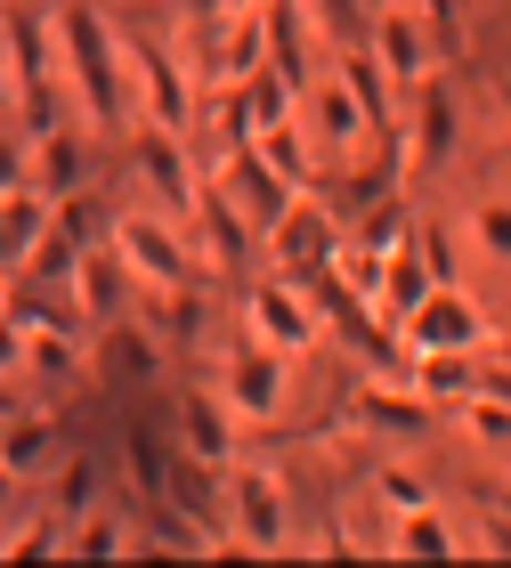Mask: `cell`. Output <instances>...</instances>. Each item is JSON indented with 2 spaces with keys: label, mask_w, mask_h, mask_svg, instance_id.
<instances>
[{
  "label": "cell",
  "mask_w": 511,
  "mask_h": 568,
  "mask_svg": "<svg viewBox=\"0 0 511 568\" xmlns=\"http://www.w3.org/2000/svg\"><path fill=\"white\" fill-rule=\"evenodd\" d=\"M58 65L73 73L90 122L114 131L122 122V41L106 33V17H98L90 0H58Z\"/></svg>",
  "instance_id": "obj_1"
},
{
  "label": "cell",
  "mask_w": 511,
  "mask_h": 568,
  "mask_svg": "<svg viewBox=\"0 0 511 568\" xmlns=\"http://www.w3.org/2000/svg\"><path fill=\"white\" fill-rule=\"evenodd\" d=\"M227 528L244 536V552H285V479L260 471V463H227Z\"/></svg>",
  "instance_id": "obj_2"
},
{
  "label": "cell",
  "mask_w": 511,
  "mask_h": 568,
  "mask_svg": "<svg viewBox=\"0 0 511 568\" xmlns=\"http://www.w3.org/2000/svg\"><path fill=\"white\" fill-rule=\"evenodd\" d=\"M244 333L268 342V349H285V357L317 349V308H309V293H300V276H260L252 284L244 293Z\"/></svg>",
  "instance_id": "obj_3"
},
{
  "label": "cell",
  "mask_w": 511,
  "mask_h": 568,
  "mask_svg": "<svg viewBox=\"0 0 511 568\" xmlns=\"http://www.w3.org/2000/svg\"><path fill=\"white\" fill-rule=\"evenodd\" d=\"M293 106H300V82H285L276 65H252V73H236V82H219V122H227V146H252L260 131L293 122Z\"/></svg>",
  "instance_id": "obj_4"
},
{
  "label": "cell",
  "mask_w": 511,
  "mask_h": 568,
  "mask_svg": "<svg viewBox=\"0 0 511 568\" xmlns=\"http://www.w3.org/2000/svg\"><path fill=\"white\" fill-rule=\"evenodd\" d=\"M114 252L131 261V276L155 293V284H195L203 268H195V252L163 227V212H122L114 220Z\"/></svg>",
  "instance_id": "obj_5"
},
{
  "label": "cell",
  "mask_w": 511,
  "mask_h": 568,
  "mask_svg": "<svg viewBox=\"0 0 511 568\" xmlns=\"http://www.w3.org/2000/svg\"><path fill=\"white\" fill-rule=\"evenodd\" d=\"M260 244L276 252V268H285V276H309V268H325V261H341V220L317 203V187H300L293 212L276 220Z\"/></svg>",
  "instance_id": "obj_6"
},
{
  "label": "cell",
  "mask_w": 511,
  "mask_h": 568,
  "mask_svg": "<svg viewBox=\"0 0 511 568\" xmlns=\"http://www.w3.org/2000/svg\"><path fill=\"white\" fill-rule=\"evenodd\" d=\"M219 187H227V203H236V212H244L252 227H260V236L293 212V195H300V187L268 163L260 146H227V154H219Z\"/></svg>",
  "instance_id": "obj_7"
},
{
  "label": "cell",
  "mask_w": 511,
  "mask_h": 568,
  "mask_svg": "<svg viewBox=\"0 0 511 568\" xmlns=\"http://www.w3.org/2000/svg\"><path fill=\"white\" fill-rule=\"evenodd\" d=\"M398 333H406V349H488V317H479V301L463 284H430L422 308Z\"/></svg>",
  "instance_id": "obj_8"
},
{
  "label": "cell",
  "mask_w": 511,
  "mask_h": 568,
  "mask_svg": "<svg viewBox=\"0 0 511 568\" xmlns=\"http://www.w3.org/2000/svg\"><path fill=\"white\" fill-rule=\"evenodd\" d=\"M122 65H139L146 114H155L163 131H195V90H187V73H178V58H171L155 33H122Z\"/></svg>",
  "instance_id": "obj_9"
},
{
  "label": "cell",
  "mask_w": 511,
  "mask_h": 568,
  "mask_svg": "<svg viewBox=\"0 0 511 568\" xmlns=\"http://www.w3.org/2000/svg\"><path fill=\"white\" fill-rule=\"evenodd\" d=\"M285 390H293V357H285V349L252 342V349H236V357H227V406H236L244 423L285 415Z\"/></svg>",
  "instance_id": "obj_10"
},
{
  "label": "cell",
  "mask_w": 511,
  "mask_h": 568,
  "mask_svg": "<svg viewBox=\"0 0 511 568\" xmlns=\"http://www.w3.org/2000/svg\"><path fill=\"white\" fill-rule=\"evenodd\" d=\"M187 131H163V122H146L139 131V171H146V187H155L171 212H187L195 220V203H203V187H195V171H187V146H178Z\"/></svg>",
  "instance_id": "obj_11"
},
{
  "label": "cell",
  "mask_w": 511,
  "mask_h": 568,
  "mask_svg": "<svg viewBox=\"0 0 511 568\" xmlns=\"http://www.w3.org/2000/svg\"><path fill=\"white\" fill-rule=\"evenodd\" d=\"M454 139H463V114H454V90H447V73H430V82H415V131H406V154L415 163L439 171Z\"/></svg>",
  "instance_id": "obj_12"
},
{
  "label": "cell",
  "mask_w": 511,
  "mask_h": 568,
  "mask_svg": "<svg viewBox=\"0 0 511 568\" xmlns=\"http://www.w3.org/2000/svg\"><path fill=\"white\" fill-rule=\"evenodd\" d=\"M131 284H139V276H131V261H122L114 244H90L82 268H73V301H82V317L106 333V325L122 317V293H131Z\"/></svg>",
  "instance_id": "obj_13"
},
{
  "label": "cell",
  "mask_w": 511,
  "mask_h": 568,
  "mask_svg": "<svg viewBox=\"0 0 511 568\" xmlns=\"http://www.w3.org/2000/svg\"><path fill=\"white\" fill-rule=\"evenodd\" d=\"M479 349H415V390L439 406V415H463V406L479 398Z\"/></svg>",
  "instance_id": "obj_14"
},
{
  "label": "cell",
  "mask_w": 511,
  "mask_h": 568,
  "mask_svg": "<svg viewBox=\"0 0 511 568\" xmlns=\"http://www.w3.org/2000/svg\"><path fill=\"white\" fill-rule=\"evenodd\" d=\"M374 58H381V73H390L398 90L430 82V41H422L415 9H374Z\"/></svg>",
  "instance_id": "obj_15"
},
{
  "label": "cell",
  "mask_w": 511,
  "mask_h": 568,
  "mask_svg": "<svg viewBox=\"0 0 511 568\" xmlns=\"http://www.w3.org/2000/svg\"><path fill=\"white\" fill-rule=\"evenodd\" d=\"M349 423L357 430H390V438H422L430 423H439V406H430L422 390H390V382H366L349 406Z\"/></svg>",
  "instance_id": "obj_16"
},
{
  "label": "cell",
  "mask_w": 511,
  "mask_h": 568,
  "mask_svg": "<svg viewBox=\"0 0 511 568\" xmlns=\"http://www.w3.org/2000/svg\"><path fill=\"white\" fill-rule=\"evenodd\" d=\"M178 447L203 455L212 471H227V463H236V406L227 398H187L178 406Z\"/></svg>",
  "instance_id": "obj_17"
},
{
  "label": "cell",
  "mask_w": 511,
  "mask_h": 568,
  "mask_svg": "<svg viewBox=\"0 0 511 568\" xmlns=\"http://www.w3.org/2000/svg\"><path fill=\"white\" fill-rule=\"evenodd\" d=\"M195 220H203V236H212V268H219V276H236V268L252 261V236H260V227H252L236 203H227V187H203Z\"/></svg>",
  "instance_id": "obj_18"
},
{
  "label": "cell",
  "mask_w": 511,
  "mask_h": 568,
  "mask_svg": "<svg viewBox=\"0 0 511 568\" xmlns=\"http://www.w3.org/2000/svg\"><path fill=\"white\" fill-rule=\"evenodd\" d=\"M41 227H49V195L41 187H9L0 195V284L24 268V252L41 244Z\"/></svg>",
  "instance_id": "obj_19"
},
{
  "label": "cell",
  "mask_w": 511,
  "mask_h": 568,
  "mask_svg": "<svg viewBox=\"0 0 511 568\" xmlns=\"http://www.w3.org/2000/svg\"><path fill=\"white\" fill-rule=\"evenodd\" d=\"M260 24H268V65L285 73V82L309 90V24L317 17H300V0H268Z\"/></svg>",
  "instance_id": "obj_20"
},
{
  "label": "cell",
  "mask_w": 511,
  "mask_h": 568,
  "mask_svg": "<svg viewBox=\"0 0 511 568\" xmlns=\"http://www.w3.org/2000/svg\"><path fill=\"white\" fill-rule=\"evenodd\" d=\"M252 65H268V24H260V9H227L219 17V58H212V73H219V82H236V73H252Z\"/></svg>",
  "instance_id": "obj_21"
},
{
  "label": "cell",
  "mask_w": 511,
  "mask_h": 568,
  "mask_svg": "<svg viewBox=\"0 0 511 568\" xmlns=\"http://www.w3.org/2000/svg\"><path fill=\"white\" fill-rule=\"evenodd\" d=\"M390 552H406V560H454V552H463V536L447 528V511H439V504H415V511H398Z\"/></svg>",
  "instance_id": "obj_22"
},
{
  "label": "cell",
  "mask_w": 511,
  "mask_h": 568,
  "mask_svg": "<svg viewBox=\"0 0 511 568\" xmlns=\"http://www.w3.org/2000/svg\"><path fill=\"white\" fill-rule=\"evenodd\" d=\"M341 82H349V98H357V114H366V131H398V122H390V73H381L374 49H349V58H341Z\"/></svg>",
  "instance_id": "obj_23"
},
{
  "label": "cell",
  "mask_w": 511,
  "mask_h": 568,
  "mask_svg": "<svg viewBox=\"0 0 511 568\" xmlns=\"http://www.w3.org/2000/svg\"><path fill=\"white\" fill-rule=\"evenodd\" d=\"M33 187H41L49 203L82 187V139H73V131H49V139H33Z\"/></svg>",
  "instance_id": "obj_24"
},
{
  "label": "cell",
  "mask_w": 511,
  "mask_h": 568,
  "mask_svg": "<svg viewBox=\"0 0 511 568\" xmlns=\"http://www.w3.org/2000/svg\"><path fill=\"white\" fill-rule=\"evenodd\" d=\"M49 220H58L65 227V236L73 244H114V220H106V195H98V187H73V195H58V203H49Z\"/></svg>",
  "instance_id": "obj_25"
},
{
  "label": "cell",
  "mask_w": 511,
  "mask_h": 568,
  "mask_svg": "<svg viewBox=\"0 0 511 568\" xmlns=\"http://www.w3.org/2000/svg\"><path fill=\"white\" fill-rule=\"evenodd\" d=\"M309 114H317L325 146H357V139H374V131H366V114H357V98H349V82H317Z\"/></svg>",
  "instance_id": "obj_26"
},
{
  "label": "cell",
  "mask_w": 511,
  "mask_h": 568,
  "mask_svg": "<svg viewBox=\"0 0 511 568\" xmlns=\"http://www.w3.org/2000/svg\"><path fill=\"white\" fill-rule=\"evenodd\" d=\"M252 146H260L293 187H317V154H309V131H300V122H276V131H260Z\"/></svg>",
  "instance_id": "obj_27"
},
{
  "label": "cell",
  "mask_w": 511,
  "mask_h": 568,
  "mask_svg": "<svg viewBox=\"0 0 511 568\" xmlns=\"http://www.w3.org/2000/svg\"><path fill=\"white\" fill-rule=\"evenodd\" d=\"M65 552H82V560H122V552H139V528L106 520V511H82L73 536H65Z\"/></svg>",
  "instance_id": "obj_28"
},
{
  "label": "cell",
  "mask_w": 511,
  "mask_h": 568,
  "mask_svg": "<svg viewBox=\"0 0 511 568\" xmlns=\"http://www.w3.org/2000/svg\"><path fill=\"white\" fill-rule=\"evenodd\" d=\"M106 342H114L106 357H114V374H122V382H155V374H163L155 333H139V325H122V317H114V325H106Z\"/></svg>",
  "instance_id": "obj_29"
},
{
  "label": "cell",
  "mask_w": 511,
  "mask_h": 568,
  "mask_svg": "<svg viewBox=\"0 0 511 568\" xmlns=\"http://www.w3.org/2000/svg\"><path fill=\"white\" fill-rule=\"evenodd\" d=\"M122 447H131V479H139V496H146V504H163V479H171V447H163V438L146 430V423H131V430H122Z\"/></svg>",
  "instance_id": "obj_30"
},
{
  "label": "cell",
  "mask_w": 511,
  "mask_h": 568,
  "mask_svg": "<svg viewBox=\"0 0 511 568\" xmlns=\"http://www.w3.org/2000/svg\"><path fill=\"white\" fill-rule=\"evenodd\" d=\"M0 552H9V560H49V552H65V520H58V511H41V520H24V528L0 536Z\"/></svg>",
  "instance_id": "obj_31"
},
{
  "label": "cell",
  "mask_w": 511,
  "mask_h": 568,
  "mask_svg": "<svg viewBox=\"0 0 511 568\" xmlns=\"http://www.w3.org/2000/svg\"><path fill=\"white\" fill-rule=\"evenodd\" d=\"M49 511H58L65 528L82 520V511H98V463H90V455H73V463H65V479H58V504H49Z\"/></svg>",
  "instance_id": "obj_32"
},
{
  "label": "cell",
  "mask_w": 511,
  "mask_h": 568,
  "mask_svg": "<svg viewBox=\"0 0 511 568\" xmlns=\"http://www.w3.org/2000/svg\"><path fill=\"white\" fill-rule=\"evenodd\" d=\"M471 236H479V252H488V261L511 268V203H503V195H488V203L471 212Z\"/></svg>",
  "instance_id": "obj_33"
},
{
  "label": "cell",
  "mask_w": 511,
  "mask_h": 568,
  "mask_svg": "<svg viewBox=\"0 0 511 568\" xmlns=\"http://www.w3.org/2000/svg\"><path fill=\"white\" fill-rule=\"evenodd\" d=\"M24 366H41V374H73V366H82V349H73L58 325H33V333H24Z\"/></svg>",
  "instance_id": "obj_34"
},
{
  "label": "cell",
  "mask_w": 511,
  "mask_h": 568,
  "mask_svg": "<svg viewBox=\"0 0 511 568\" xmlns=\"http://www.w3.org/2000/svg\"><path fill=\"white\" fill-rule=\"evenodd\" d=\"M41 455H49V423H9V430H0V463H9L17 479L33 471Z\"/></svg>",
  "instance_id": "obj_35"
},
{
  "label": "cell",
  "mask_w": 511,
  "mask_h": 568,
  "mask_svg": "<svg viewBox=\"0 0 511 568\" xmlns=\"http://www.w3.org/2000/svg\"><path fill=\"white\" fill-rule=\"evenodd\" d=\"M309 9H317V33L325 41H349L357 17H366V0H309Z\"/></svg>",
  "instance_id": "obj_36"
},
{
  "label": "cell",
  "mask_w": 511,
  "mask_h": 568,
  "mask_svg": "<svg viewBox=\"0 0 511 568\" xmlns=\"http://www.w3.org/2000/svg\"><path fill=\"white\" fill-rule=\"evenodd\" d=\"M9 187H33V154H24V139L0 131V195Z\"/></svg>",
  "instance_id": "obj_37"
},
{
  "label": "cell",
  "mask_w": 511,
  "mask_h": 568,
  "mask_svg": "<svg viewBox=\"0 0 511 568\" xmlns=\"http://www.w3.org/2000/svg\"><path fill=\"white\" fill-rule=\"evenodd\" d=\"M381 496H390L398 511H415V504H430V487H422L415 471H381Z\"/></svg>",
  "instance_id": "obj_38"
},
{
  "label": "cell",
  "mask_w": 511,
  "mask_h": 568,
  "mask_svg": "<svg viewBox=\"0 0 511 568\" xmlns=\"http://www.w3.org/2000/svg\"><path fill=\"white\" fill-rule=\"evenodd\" d=\"M17 366H24V325L0 317V374H17Z\"/></svg>",
  "instance_id": "obj_39"
},
{
  "label": "cell",
  "mask_w": 511,
  "mask_h": 568,
  "mask_svg": "<svg viewBox=\"0 0 511 568\" xmlns=\"http://www.w3.org/2000/svg\"><path fill=\"white\" fill-rule=\"evenodd\" d=\"M488 552H503V560H511V504H495V511H488Z\"/></svg>",
  "instance_id": "obj_40"
},
{
  "label": "cell",
  "mask_w": 511,
  "mask_h": 568,
  "mask_svg": "<svg viewBox=\"0 0 511 568\" xmlns=\"http://www.w3.org/2000/svg\"><path fill=\"white\" fill-rule=\"evenodd\" d=\"M9 98H17V65L0 58V106H9Z\"/></svg>",
  "instance_id": "obj_41"
},
{
  "label": "cell",
  "mask_w": 511,
  "mask_h": 568,
  "mask_svg": "<svg viewBox=\"0 0 511 568\" xmlns=\"http://www.w3.org/2000/svg\"><path fill=\"white\" fill-rule=\"evenodd\" d=\"M9 496H17V471H9V463H0V511H9Z\"/></svg>",
  "instance_id": "obj_42"
},
{
  "label": "cell",
  "mask_w": 511,
  "mask_h": 568,
  "mask_svg": "<svg viewBox=\"0 0 511 568\" xmlns=\"http://www.w3.org/2000/svg\"><path fill=\"white\" fill-rule=\"evenodd\" d=\"M503 374H511V342H503Z\"/></svg>",
  "instance_id": "obj_43"
},
{
  "label": "cell",
  "mask_w": 511,
  "mask_h": 568,
  "mask_svg": "<svg viewBox=\"0 0 511 568\" xmlns=\"http://www.w3.org/2000/svg\"><path fill=\"white\" fill-rule=\"evenodd\" d=\"M0 430H9V415H0Z\"/></svg>",
  "instance_id": "obj_44"
}]
</instances>
